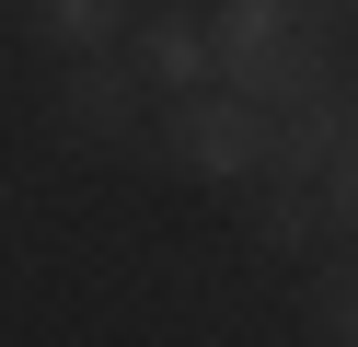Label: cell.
Here are the masks:
<instances>
[{"mask_svg": "<svg viewBox=\"0 0 358 347\" xmlns=\"http://www.w3.org/2000/svg\"><path fill=\"white\" fill-rule=\"evenodd\" d=\"M185 174H208V185H255L266 162H278V104L266 93H173V139H162Z\"/></svg>", "mask_w": 358, "mask_h": 347, "instance_id": "1", "label": "cell"}, {"mask_svg": "<svg viewBox=\"0 0 358 347\" xmlns=\"http://www.w3.org/2000/svg\"><path fill=\"white\" fill-rule=\"evenodd\" d=\"M127 69H139L150 93H208V69H220V23H185V12L139 23V46H127Z\"/></svg>", "mask_w": 358, "mask_h": 347, "instance_id": "2", "label": "cell"}, {"mask_svg": "<svg viewBox=\"0 0 358 347\" xmlns=\"http://www.w3.org/2000/svg\"><path fill=\"white\" fill-rule=\"evenodd\" d=\"M335 139H347V104H335V81H324L312 104H289V128H278V162H335Z\"/></svg>", "mask_w": 358, "mask_h": 347, "instance_id": "5", "label": "cell"}, {"mask_svg": "<svg viewBox=\"0 0 358 347\" xmlns=\"http://www.w3.org/2000/svg\"><path fill=\"white\" fill-rule=\"evenodd\" d=\"M266 243L301 254V243H312V197H278V208H266Z\"/></svg>", "mask_w": 358, "mask_h": 347, "instance_id": "9", "label": "cell"}, {"mask_svg": "<svg viewBox=\"0 0 358 347\" xmlns=\"http://www.w3.org/2000/svg\"><path fill=\"white\" fill-rule=\"evenodd\" d=\"M127 104H139V93H127L116 69H70V116H81L93 139H116V128H127Z\"/></svg>", "mask_w": 358, "mask_h": 347, "instance_id": "6", "label": "cell"}, {"mask_svg": "<svg viewBox=\"0 0 358 347\" xmlns=\"http://www.w3.org/2000/svg\"><path fill=\"white\" fill-rule=\"evenodd\" d=\"M312 313H324L335 347H358V278H324V301H312Z\"/></svg>", "mask_w": 358, "mask_h": 347, "instance_id": "8", "label": "cell"}, {"mask_svg": "<svg viewBox=\"0 0 358 347\" xmlns=\"http://www.w3.org/2000/svg\"><path fill=\"white\" fill-rule=\"evenodd\" d=\"M116 23H127V0H35V35H47V46H70V58H93Z\"/></svg>", "mask_w": 358, "mask_h": 347, "instance_id": "4", "label": "cell"}, {"mask_svg": "<svg viewBox=\"0 0 358 347\" xmlns=\"http://www.w3.org/2000/svg\"><path fill=\"white\" fill-rule=\"evenodd\" d=\"M324 208H335V231H358V139L324 162Z\"/></svg>", "mask_w": 358, "mask_h": 347, "instance_id": "7", "label": "cell"}, {"mask_svg": "<svg viewBox=\"0 0 358 347\" xmlns=\"http://www.w3.org/2000/svg\"><path fill=\"white\" fill-rule=\"evenodd\" d=\"M278 46H301V0H220V69L255 81Z\"/></svg>", "mask_w": 358, "mask_h": 347, "instance_id": "3", "label": "cell"}]
</instances>
